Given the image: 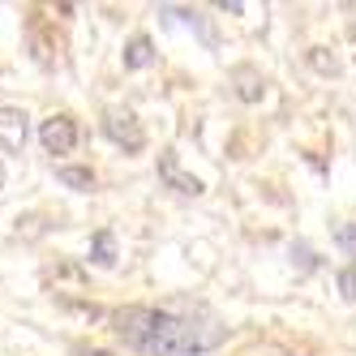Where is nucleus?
Listing matches in <instances>:
<instances>
[{"mask_svg":"<svg viewBox=\"0 0 356 356\" xmlns=\"http://www.w3.org/2000/svg\"><path fill=\"white\" fill-rule=\"evenodd\" d=\"M112 326L124 348L142 356H207L227 339V326L207 309H155L129 305L112 314Z\"/></svg>","mask_w":356,"mask_h":356,"instance_id":"nucleus-1","label":"nucleus"},{"mask_svg":"<svg viewBox=\"0 0 356 356\" xmlns=\"http://www.w3.org/2000/svg\"><path fill=\"white\" fill-rule=\"evenodd\" d=\"M104 134L112 146H120L124 155H138V150L146 146V129H142V120L134 116V108H104Z\"/></svg>","mask_w":356,"mask_h":356,"instance_id":"nucleus-2","label":"nucleus"},{"mask_svg":"<svg viewBox=\"0 0 356 356\" xmlns=\"http://www.w3.org/2000/svg\"><path fill=\"white\" fill-rule=\"evenodd\" d=\"M39 142H43L47 155H69V150L78 146V120L69 112H52L39 124Z\"/></svg>","mask_w":356,"mask_h":356,"instance_id":"nucleus-3","label":"nucleus"},{"mask_svg":"<svg viewBox=\"0 0 356 356\" xmlns=\"http://www.w3.org/2000/svg\"><path fill=\"white\" fill-rule=\"evenodd\" d=\"M26 138H31V116L22 108L0 104V150H5V155H22Z\"/></svg>","mask_w":356,"mask_h":356,"instance_id":"nucleus-4","label":"nucleus"},{"mask_svg":"<svg viewBox=\"0 0 356 356\" xmlns=\"http://www.w3.org/2000/svg\"><path fill=\"white\" fill-rule=\"evenodd\" d=\"M159 176H163V181H168L176 193H185V197H197V193H202V181H197L193 172H185V168H181V155H176L172 146L159 155Z\"/></svg>","mask_w":356,"mask_h":356,"instance_id":"nucleus-5","label":"nucleus"},{"mask_svg":"<svg viewBox=\"0 0 356 356\" xmlns=\"http://www.w3.org/2000/svg\"><path fill=\"white\" fill-rule=\"evenodd\" d=\"M120 60H124V69H146L150 60H155V43H150V35H134L129 43H124Z\"/></svg>","mask_w":356,"mask_h":356,"instance_id":"nucleus-6","label":"nucleus"},{"mask_svg":"<svg viewBox=\"0 0 356 356\" xmlns=\"http://www.w3.org/2000/svg\"><path fill=\"white\" fill-rule=\"evenodd\" d=\"M90 262L95 266H116V236H112V227H99V232L90 236Z\"/></svg>","mask_w":356,"mask_h":356,"instance_id":"nucleus-7","label":"nucleus"},{"mask_svg":"<svg viewBox=\"0 0 356 356\" xmlns=\"http://www.w3.org/2000/svg\"><path fill=\"white\" fill-rule=\"evenodd\" d=\"M56 181L69 185V189H78V193H90L95 189V172L90 168H56Z\"/></svg>","mask_w":356,"mask_h":356,"instance_id":"nucleus-8","label":"nucleus"},{"mask_svg":"<svg viewBox=\"0 0 356 356\" xmlns=\"http://www.w3.org/2000/svg\"><path fill=\"white\" fill-rule=\"evenodd\" d=\"M335 245L352 258V266H356V223H339V232H335Z\"/></svg>","mask_w":356,"mask_h":356,"instance_id":"nucleus-9","label":"nucleus"},{"mask_svg":"<svg viewBox=\"0 0 356 356\" xmlns=\"http://www.w3.org/2000/svg\"><path fill=\"white\" fill-rule=\"evenodd\" d=\"M335 284H339V296H343V300H356V266L339 270V275H335Z\"/></svg>","mask_w":356,"mask_h":356,"instance_id":"nucleus-10","label":"nucleus"}]
</instances>
